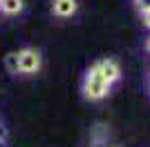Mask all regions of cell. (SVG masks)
<instances>
[{
	"mask_svg": "<svg viewBox=\"0 0 150 147\" xmlns=\"http://www.w3.org/2000/svg\"><path fill=\"white\" fill-rule=\"evenodd\" d=\"M83 94H85V98H90V100H101V98H105L108 94H110V83L101 76V71H99L96 65L85 74Z\"/></svg>",
	"mask_w": 150,
	"mask_h": 147,
	"instance_id": "1",
	"label": "cell"
},
{
	"mask_svg": "<svg viewBox=\"0 0 150 147\" xmlns=\"http://www.w3.org/2000/svg\"><path fill=\"white\" fill-rule=\"evenodd\" d=\"M18 60H20V74H36L40 69V54L36 49L18 51Z\"/></svg>",
	"mask_w": 150,
	"mask_h": 147,
	"instance_id": "2",
	"label": "cell"
},
{
	"mask_svg": "<svg viewBox=\"0 0 150 147\" xmlns=\"http://www.w3.org/2000/svg\"><path fill=\"white\" fill-rule=\"evenodd\" d=\"M96 67H99V71H101V76L112 85V83H117V80L121 78V69H119V65L112 60V58H105V60H101V62H96Z\"/></svg>",
	"mask_w": 150,
	"mask_h": 147,
	"instance_id": "3",
	"label": "cell"
},
{
	"mask_svg": "<svg viewBox=\"0 0 150 147\" xmlns=\"http://www.w3.org/2000/svg\"><path fill=\"white\" fill-rule=\"evenodd\" d=\"M76 0H54V13L61 18H67L72 13H76Z\"/></svg>",
	"mask_w": 150,
	"mask_h": 147,
	"instance_id": "4",
	"label": "cell"
},
{
	"mask_svg": "<svg viewBox=\"0 0 150 147\" xmlns=\"http://www.w3.org/2000/svg\"><path fill=\"white\" fill-rule=\"evenodd\" d=\"M0 11L2 13H20L23 11V0H0Z\"/></svg>",
	"mask_w": 150,
	"mask_h": 147,
	"instance_id": "5",
	"label": "cell"
},
{
	"mask_svg": "<svg viewBox=\"0 0 150 147\" xmlns=\"http://www.w3.org/2000/svg\"><path fill=\"white\" fill-rule=\"evenodd\" d=\"M5 67L9 74H20V60H18V51L5 56Z\"/></svg>",
	"mask_w": 150,
	"mask_h": 147,
	"instance_id": "6",
	"label": "cell"
},
{
	"mask_svg": "<svg viewBox=\"0 0 150 147\" xmlns=\"http://www.w3.org/2000/svg\"><path fill=\"white\" fill-rule=\"evenodd\" d=\"M141 18H144V24H146V27H150V7L141 9Z\"/></svg>",
	"mask_w": 150,
	"mask_h": 147,
	"instance_id": "7",
	"label": "cell"
},
{
	"mask_svg": "<svg viewBox=\"0 0 150 147\" xmlns=\"http://www.w3.org/2000/svg\"><path fill=\"white\" fill-rule=\"evenodd\" d=\"M139 5H141V9H146V7H150V0H137Z\"/></svg>",
	"mask_w": 150,
	"mask_h": 147,
	"instance_id": "8",
	"label": "cell"
},
{
	"mask_svg": "<svg viewBox=\"0 0 150 147\" xmlns=\"http://www.w3.org/2000/svg\"><path fill=\"white\" fill-rule=\"evenodd\" d=\"M148 51H150V38H148Z\"/></svg>",
	"mask_w": 150,
	"mask_h": 147,
	"instance_id": "9",
	"label": "cell"
}]
</instances>
